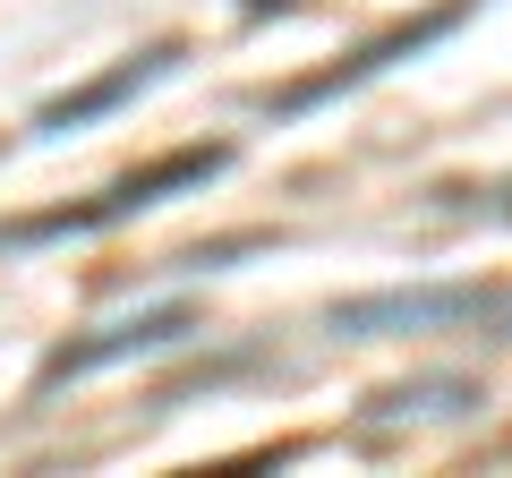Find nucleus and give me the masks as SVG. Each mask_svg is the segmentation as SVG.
<instances>
[{
	"label": "nucleus",
	"instance_id": "39448f33",
	"mask_svg": "<svg viewBox=\"0 0 512 478\" xmlns=\"http://www.w3.org/2000/svg\"><path fill=\"white\" fill-rule=\"evenodd\" d=\"M171 43H154V52H137V60H120L111 77H94V86H77V94H60L52 111H43V137H69V129H86V120H103V111H120L128 94H146V86H163L171 77Z\"/></svg>",
	"mask_w": 512,
	"mask_h": 478
},
{
	"label": "nucleus",
	"instance_id": "7ed1b4c3",
	"mask_svg": "<svg viewBox=\"0 0 512 478\" xmlns=\"http://www.w3.org/2000/svg\"><path fill=\"white\" fill-rule=\"evenodd\" d=\"M478 0H444V9H427V18H410V26H393V35H376L367 52H350L342 69H325V77H308V86H291V94H274V120H299V111H316V103H333V94H350V86H367V77H384L393 60H410V52H427V43H444L461 18H470Z\"/></svg>",
	"mask_w": 512,
	"mask_h": 478
},
{
	"label": "nucleus",
	"instance_id": "f257e3e1",
	"mask_svg": "<svg viewBox=\"0 0 512 478\" xmlns=\"http://www.w3.org/2000/svg\"><path fill=\"white\" fill-rule=\"evenodd\" d=\"M222 163H231L222 146L163 154V163H146V171H128V180H111L94 205H60V214H35V222H0V248H43V239H94V231H111V222H128V214H154V205H163V197H180V188H205Z\"/></svg>",
	"mask_w": 512,
	"mask_h": 478
},
{
	"label": "nucleus",
	"instance_id": "20e7f679",
	"mask_svg": "<svg viewBox=\"0 0 512 478\" xmlns=\"http://www.w3.org/2000/svg\"><path fill=\"white\" fill-rule=\"evenodd\" d=\"M188 333H197V316H188V308H154V316H137V325H103L94 342L52 350L43 385H77V376H103V368H120V359H154V350L188 342Z\"/></svg>",
	"mask_w": 512,
	"mask_h": 478
},
{
	"label": "nucleus",
	"instance_id": "f03ea898",
	"mask_svg": "<svg viewBox=\"0 0 512 478\" xmlns=\"http://www.w3.org/2000/svg\"><path fill=\"white\" fill-rule=\"evenodd\" d=\"M444 325H512V299L487 282H444V291H376V299H342L333 333L376 342V333H444Z\"/></svg>",
	"mask_w": 512,
	"mask_h": 478
}]
</instances>
